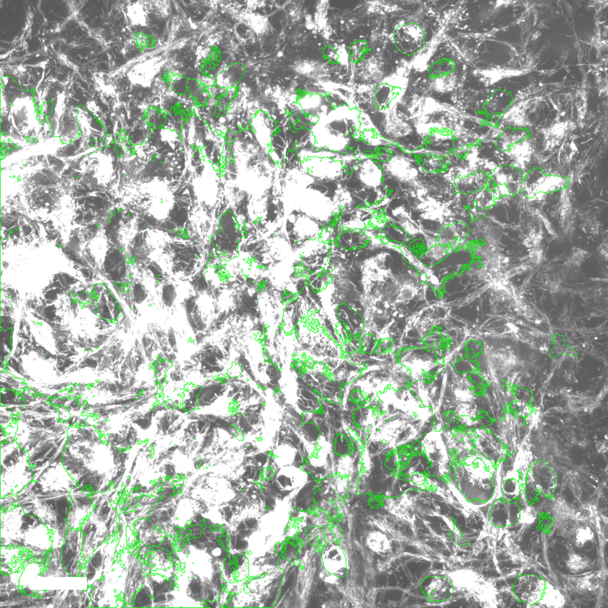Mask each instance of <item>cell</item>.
<instances>
[{"instance_id": "cell-30", "label": "cell", "mask_w": 608, "mask_h": 608, "mask_svg": "<svg viewBox=\"0 0 608 608\" xmlns=\"http://www.w3.org/2000/svg\"><path fill=\"white\" fill-rule=\"evenodd\" d=\"M547 195L548 194H545V193L538 192V194H536L534 197L531 198V199H530V200L533 201V202H542L546 199V198L547 197Z\"/></svg>"}, {"instance_id": "cell-4", "label": "cell", "mask_w": 608, "mask_h": 608, "mask_svg": "<svg viewBox=\"0 0 608 608\" xmlns=\"http://www.w3.org/2000/svg\"><path fill=\"white\" fill-rule=\"evenodd\" d=\"M455 587L450 578L445 577L433 576L425 587L424 594L426 599L432 604H441L448 601L454 593Z\"/></svg>"}, {"instance_id": "cell-11", "label": "cell", "mask_w": 608, "mask_h": 608, "mask_svg": "<svg viewBox=\"0 0 608 608\" xmlns=\"http://www.w3.org/2000/svg\"><path fill=\"white\" fill-rule=\"evenodd\" d=\"M367 547L378 554H385L390 552L391 542L387 536L379 531H372L368 535L366 539Z\"/></svg>"}, {"instance_id": "cell-26", "label": "cell", "mask_w": 608, "mask_h": 608, "mask_svg": "<svg viewBox=\"0 0 608 608\" xmlns=\"http://www.w3.org/2000/svg\"><path fill=\"white\" fill-rule=\"evenodd\" d=\"M528 258L532 264L538 265L542 262L543 259V251L540 247H537L530 249Z\"/></svg>"}, {"instance_id": "cell-23", "label": "cell", "mask_w": 608, "mask_h": 608, "mask_svg": "<svg viewBox=\"0 0 608 608\" xmlns=\"http://www.w3.org/2000/svg\"><path fill=\"white\" fill-rule=\"evenodd\" d=\"M594 537V533L589 527L580 528L577 530L576 545L578 547H582L586 543L593 539Z\"/></svg>"}, {"instance_id": "cell-28", "label": "cell", "mask_w": 608, "mask_h": 608, "mask_svg": "<svg viewBox=\"0 0 608 608\" xmlns=\"http://www.w3.org/2000/svg\"><path fill=\"white\" fill-rule=\"evenodd\" d=\"M194 285L195 290L199 292H204L208 288L207 282L206 281L205 277L202 276L198 277Z\"/></svg>"}, {"instance_id": "cell-7", "label": "cell", "mask_w": 608, "mask_h": 608, "mask_svg": "<svg viewBox=\"0 0 608 608\" xmlns=\"http://www.w3.org/2000/svg\"><path fill=\"white\" fill-rule=\"evenodd\" d=\"M384 133L392 139L406 137L413 133L410 123L396 115L393 110L389 111L382 123Z\"/></svg>"}, {"instance_id": "cell-19", "label": "cell", "mask_w": 608, "mask_h": 608, "mask_svg": "<svg viewBox=\"0 0 608 608\" xmlns=\"http://www.w3.org/2000/svg\"><path fill=\"white\" fill-rule=\"evenodd\" d=\"M176 288L172 283H166L163 286L161 292V300L167 307H172L177 300Z\"/></svg>"}, {"instance_id": "cell-2", "label": "cell", "mask_w": 608, "mask_h": 608, "mask_svg": "<svg viewBox=\"0 0 608 608\" xmlns=\"http://www.w3.org/2000/svg\"><path fill=\"white\" fill-rule=\"evenodd\" d=\"M394 42L404 53H414L424 43V33L416 23L399 26L394 30Z\"/></svg>"}, {"instance_id": "cell-22", "label": "cell", "mask_w": 608, "mask_h": 608, "mask_svg": "<svg viewBox=\"0 0 608 608\" xmlns=\"http://www.w3.org/2000/svg\"><path fill=\"white\" fill-rule=\"evenodd\" d=\"M442 158L438 156H431L425 159L422 163V167L427 172H436L444 168Z\"/></svg>"}, {"instance_id": "cell-21", "label": "cell", "mask_w": 608, "mask_h": 608, "mask_svg": "<svg viewBox=\"0 0 608 608\" xmlns=\"http://www.w3.org/2000/svg\"><path fill=\"white\" fill-rule=\"evenodd\" d=\"M399 226L404 231L411 236H414L422 233V229L414 221L412 220L410 216H407L399 219L398 221Z\"/></svg>"}, {"instance_id": "cell-14", "label": "cell", "mask_w": 608, "mask_h": 608, "mask_svg": "<svg viewBox=\"0 0 608 608\" xmlns=\"http://www.w3.org/2000/svg\"><path fill=\"white\" fill-rule=\"evenodd\" d=\"M453 183L458 192L463 195L472 194L480 190L476 183L474 174L458 178L455 180Z\"/></svg>"}, {"instance_id": "cell-15", "label": "cell", "mask_w": 608, "mask_h": 608, "mask_svg": "<svg viewBox=\"0 0 608 608\" xmlns=\"http://www.w3.org/2000/svg\"><path fill=\"white\" fill-rule=\"evenodd\" d=\"M437 239L438 243L447 246H450L453 242L458 240L456 224L448 225L443 228L438 234Z\"/></svg>"}, {"instance_id": "cell-29", "label": "cell", "mask_w": 608, "mask_h": 608, "mask_svg": "<svg viewBox=\"0 0 608 608\" xmlns=\"http://www.w3.org/2000/svg\"><path fill=\"white\" fill-rule=\"evenodd\" d=\"M496 187L497 188H498V189L500 192V194H501L502 197H513V196L511 195V193L509 192L508 187H507L506 184L497 185Z\"/></svg>"}, {"instance_id": "cell-8", "label": "cell", "mask_w": 608, "mask_h": 608, "mask_svg": "<svg viewBox=\"0 0 608 608\" xmlns=\"http://www.w3.org/2000/svg\"><path fill=\"white\" fill-rule=\"evenodd\" d=\"M400 92V88H396L390 81H388L387 84L384 82L376 90L374 99L376 106L379 110L389 112L391 108L394 106L396 96H398L396 94H399Z\"/></svg>"}, {"instance_id": "cell-27", "label": "cell", "mask_w": 608, "mask_h": 608, "mask_svg": "<svg viewBox=\"0 0 608 608\" xmlns=\"http://www.w3.org/2000/svg\"><path fill=\"white\" fill-rule=\"evenodd\" d=\"M134 296H135L136 302L138 304L143 303L144 301L146 300L148 295L143 284L138 283V284L135 285V290H134Z\"/></svg>"}, {"instance_id": "cell-24", "label": "cell", "mask_w": 608, "mask_h": 608, "mask_svg": "<svg viewBox=\"0 0 608 608\" xmlns=\"http://www.w3.org/2000/svg\"><path fill=\"white\" fill-rule=\"evenodd\" d=\"M418 324L417 327V332L422 337L429 335L435 324L433 319L429 316H425Z\"/></svg>"}, {"instance_id": "cell-1", "label": "cell", "mask_w": 608, "mask_h": 608, "mask_svg": "<svg viewBox=\"0 0 608 608\" xmlns=\"http://www.w3.org/2000/svg\"><path fill=\"white\" fill-rule=\"evenodd\" d=\"M384 174L401 183L417 184L419 177L418 169L410 159L401 154H395L383 164Z\"/></svg>"}, {"instance_id": "cell-18", "label": "cell", "mask_w": 608, "mask_h": 608, "mask_svg": "<svg viewBox=\"0 0 608 608\" xmlns=\"http://www.w3.org/2000/svg\"><path fill=\"white\" fill-rule=\"evenodd\" d=\"M543 239V233L542 229L533 228L529 232L528 236L523 240L522 244L525 248L531 249L539 247Z\"/></svg>"}, {"instance_id": "cell-17", "label": "cell", "mask_w": 608, "mask_h": 608, "mask_svg": "<svg viewBox=\"0 0 608 608\" xmlns=\"http://www.w3.org/2000/svg\"><path fill=\"white\" fill-rule=\"evenodd\" d=\"M589 563L586 558L576 553L571 554L567 561V565L570 571L573 573H578V572L584 570L588 566Z\"/></svg>"}, {"instance_id": "cell-10", "label": "cell", "mask_w": 608, "mask_h": 608, "mask_svg": "<svg viewBox=\"0 0 608 608\" xmlns=\"http://www.w3.org/2000/svg\"><path fill=\"white\" fill-rule=\"evenodd\" d=\"M529 131L525 128H506L495 144L498 150L508 152L514 144L529 138Z\"/></svg>"}, {"instance_id": "cell-16", "label": "cell", "mask_w": 608, "mask_h": 608, "mask_svg": "<svg viewBox=\"0 0 608 608\" xmlns=\"http://www.w3.org/2000/svg\"><path fill=\"white\" fill-rule=\"evenodd\" d=\"M450 249V246L442 245L437 243L431 248L427 249L424 256L425 258L431 261L439 262L443 261L448 256Z\"/></svg>"}, {"instance_id": "cell-6", "label": "cell", "mask_w": 608, "mask_h": 608, "mask_svg": "<svg viewBox=\"0 0 608 608\" xmlns=\"http://www.w3.org/2000/svg\"><path fill=\"white\" fill-rule=\"evenodd\" d=\"M358 175L363 184L375 189L383 184L385 177L382 167L370 158L365 159L360 163L358 168Z\"/></svg>"}, {"instance_id": "cell-3", "label": "cell", "mask_w": 608, "mask_h": 608, "mask_svg": "<svg viewBox=\"0 0 608 608\" xmlns=\"http://www.w3.org/2000/svg\"><path fill=\"white\" fill-rule=\"evenodd\" d=\"M430 81L435 91L446 93L453 91L457 81L454 64L448 60L435 63L430 71Z\"/></svg>"}, {"instance_id": "cell-31", "label": "cell", "mask_w": 608, "mask_h": 608, "mask_svg": "<svg viewBox=\"0 0 608 608\" xmlns=\"http://www.w3.org/2000/svg\"><path fill=\"white\" fill-rule=\"evenodd\" d=\"M599 252L600 254L605 259H608V244L603 243L599 246Z\"/></svg>"}, {"instance_id": "cell-12", "label": "cell", "mask_w": 608, "mask_h": 608, "mask_svg": "<svg viewBox=\"0 0 608 608\" xmlns=\"http://www.w3.org/2000/svg\"><path fill=\"white\" fill-rule=\"evenodd\" d=\"M185 312H186L188 323L194 331L202 332L207 327L204 320L202 318L197 304L194 299L190 298L185 303Z\"/></svg>"}, {"instance_id": "cell-20", "label": "cell", "mask_w": 608, "mask_h": 608, "mask_svg": "<svg viewBox=\"0 0 608 608\" xmlns=\"http://www.w3.org/2000/svg\"><path fill=\"white\" fill-rule=\"evenodd\" d=\"M189 80V79L185 77L175 75L172 76L171 80H170V86H171L172 90H173L175 93L179 95H184L187 92Z\"/></svg>"}, {"instance_id": "cell-5", "label": "cell", "mask_w": 608, "mask_h": 608, "mask_svg": "<svg viewBox=\"0 0 608 608\" xmlns=\"http://www.w3.org/2000/svg\"><path fill=\"white\" fill-rule=\"evenodd\" d=\"M535 149L529 138L514 144L507 152L510 162L509 165L521 171L524 176L528 172V167L531 163Z\"/></svg>"}, {"instance_id": "cell-25", "label": "cell", "mask_w": 608, "mask_h": 608, "mask_svg": "<svg viewBox=\"0 0 608 608\" xmlns=\"http://www.w3.org/2000/svg\"><path fill=\"white\" fill-rule=\"evenodd\" d=\"M587 254V252L585 250L576 248L573 251L570 258H569L568 263L570 264L579 266L581 264L584 258Z\"/></svg>"}, {"instance_id": "cell-9", "label": "cell", "mask_w": 608, "mask_h": 608, "mask_svg": "<svg viewBox=\"0 0 608 608\" xmlns=\"http://www.w3.org/2000/svg\"><path fill=\"white\" fill-rule=\"evenodd\" d=\"M244 73V67L243 65L241 63L232 64L216 77V86L222 89H232L239 83Z\"/></svg>"}, {"instance_id": "cell-13", "label": "cell", "mask_w": 608, "mask_h": 608, "mask_svg": "<svg viewBox=\"0 0 608 608\" xmlns=\"http://www.w3.org/2000/svg\"><path fill=\"white\" fill-rule=\"evenodd\" d=\"M496 203L493 192L487 187H484L475 193L474 207L478 210H487Z\"/></svg>"}, {"instance_id": "cell-33", "label": "cell", "mask_w": 608, "mask_h": 608, "mask_svg": "<svg viewBox=\"0 0 608 608\" xmlns=\"http://www.w3.org/2000/svg\"><path fill=\"white\" fill-rule=\"evenodd\" d=\"M542 321L540 320V319H535V323L536 324H537V325H540V324H542Z\"/></svg>"}, {"instance_id": "cell-32", "label": "cell", "mask_w": 608, "mask_h": 608, "mask_svg": "<svg viewBox=\"0 0 608 608\" xmlns=\"http://www.w3.org/2000/svg\"><path fill=\"white\" fill-rule=\"evenodd\" d=\"M548 348L549 347H548V345L546 343H545L543 345V346L540 347V350L541 352L545 353V352L548 351V349H548Z\"/></svg>"}]
</instances>
